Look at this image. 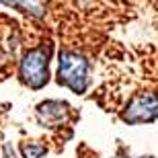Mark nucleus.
<instances>
[{"label":"nucleus","mask_w":158,"mask_h":158,"mask_svg":"<svg viewBox=\"0 0 158 158\" xmlns=\"http://www.w3.org/2000/svg\"><path fill=\"white\" fill-rule=\"evenodd\" d=\"M88 62L82 58L80 53L74 52H62L60 53V70H58V80L66 86H70L74 93L82 94L86 90L88 84Z\"/></svg>","instance_id":"f257e3e1"},{"label":"nucleus","mask_w":158,"mask_h":158,"mask_svg":"<svg viewBox=\"0 0 158 158\" xmlns=\"http://www.w3.org/2000/svg\"><path fill=\"white\" fill-rule=\"evenodd\" d=\"M49 47L33 49L23 58L21 62V76L23 82L31 88H41L47 82V66H49Z\"/></svg>","instance_id":"f03ea898"},{"label":"nucleus","mask_w":158,"mask_h":158,"mask_svg":"<svg viewBox=\"0 0 158 158\" xmlns=\"http://www.w3.org/2000/svg\"><path fill=\"white\" fill-rule=\"evenodd\" d=\"M121 117L127 123L154 121L158 117V94H138L135 99H131V103L127 105Z\"/></svg>","instance_id":"7ed1b4c3"},{"label":"nucleus","mask_w":158,"mask_h":158,"mask_svg":"<svg viewBox=\"0 0 158 158\" xmlns=\"http://www.w3.org/2000/svg\"><path fill=\"white\" fill-rule=\"evenodd\" d=\"M0 2H4L8 6H15V8H23L25 12H31L35 17H43V12H45L41 0H0Z\"/></svg>","instance_id":"20e7f679"},{"label":"nucleus","mask_w":158,"mask_h":158,"mask_svg":"<svg viewBox=\"0 0 158 158\" xmlns=\"http://www.w3.org/2000/svg\"><path fill=\"white\" fill-rule=\"evenodd\" d=\"M43 152H45L43 148H35V146H23V154H25V158H39Z\"/></svg>","instance_id":"39448f33"},{"label":"nucleus","mask_w":158,"mask_h":158,"mask_svg":"<svg viewBox=\"0 0 158 158\" xmlns=\"http://www.w3.org/2000/svg\"><path fill=\"white\" fill-rule=\"evenodd\" d=\"M142 158H150V156H142Z\"/></svg>","instance_id":"423d86ee"}]
</instances>
